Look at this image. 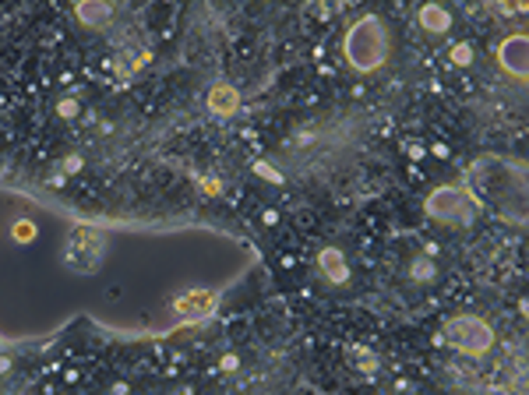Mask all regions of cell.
Listing matches in <instances>:
<instances>
[{
    "instance_id": "4",
    "label": "cell",
    "mask_w": 529,
    "mask_h": 395,
    "mask_svg": "<svg viewBox=\"0 0 529 395\" xmlns=\"http://www.w3.org/2000/svg\"><path fill=\"white\" fill-rule=\"evenodd\" d=\"M445 343L459 350L462 357H484L494 346V328L476 314H459L445 321Z\"/></svg>"
},
{
    "instance_id": "16",
    "label": "cell",
    "mask_w": 529,
    "mask_h": 395,
    "mask_svg": "<svg viewBox=\"0 0 529 395\" xmlns=\"http://www.w3.org/2000/svg\"><path fill=\"white\" fill-rule=\"evenodd\" d=\"M198 187L205 194H223V180H216V177H198Z\"/></svg>"
},
{
    "instance_id": "13",
    "label": "cell",
    "mask_w": 529,
    "mask_h": 395,
    "mask_svg": "<svg viewBox=\"0 0 529 395\" xmlns=\"http://www.w3.org/2000/svg\"><path fill=\"white\" fill-rule=\"evenodd\" d=\"M254 173L261 177V180H269V184H283V173H279V169L276 166H269V162H254Z\"/></svg>"
},
{
    "instance_id": "20",
    "label": "cell",
    "mask_w": 529,
    "mask_h": 395,
    "mask_svg": "<svg viewBox=\"0 0 529 395\" xmlns=\"http://www.w3.org/2000/svg\"><path fill=\"white\" fill-rule=\"evenodd\" d=\"M8 367H11V360H8V357H0V374H4Z\"/></svg>"
},
{
    "instance_id": "7",
    "label": "cell",
    "mask_w": 529,
    "mask_h": 395,
    "mask_svg": "<svg viewBox=\"0 0 529 395\" xmlns=\"http://www.w3.org/2000/svg\"><path fill=\"white\" fill-rule=\"evenodd\" d=\"M219 297L212 293V290H187L173 300V311L184 314V318H208L212 311H216Z\"/></svg>"
},
{
    "instance_id": "9",
    "label": "cell",
    "mask_w": 529,
    "mask_h": 395,
    "mask_svg": "<svg viewBox=\"0 0 529 395\" xmlns=\"http://www.w3.org/2000/svg\"><path fill=\"white\" fill-rule=\"evenodd\" d=\"M317 268H322V272H325V279H329V282H335V286L349 282V265H346L342 251H335V247H325L322 254H317Z\"/></svg>"
},
{
    "instance_id": "3",
    "label": "cell",
    "mask_w": 529,
    "mask_h": 395,
    "mask_svg": "<svg viewBox=\"0 0 529 395\" xmlns=\"http://www.w3.org/2000/svg\"><path fill=\"white\" fill-rule=\"evenodd\" d=\"M423 208H427L431 219L438 222H452V226H469L476 208H480V201H476V194L462 184H448V187H438L427 194V201H423Z\"/></svg>"
},
{
    "instance_id": "17",
    "label": "cell",
    "mask_w": 529,
    "mask_h": 395,
    "mask_svg": "<svg viewBox=\"0 0 529 395\" xmlns=\"http://www.w3.org/2000/svg\"><path fill=\"white\" fill-rule=\"evenodd\" d=\"M57 113H61V117H68V121H71L74 113H78V102H74V99H61V102H57Z\"/></svg>"
},
{
    "instance_id": "15",
    "label": "cell",
    "mask_w": 529,
    "mask_h": 395,
    "mask_svg": "<svg viewBox=\"0 0 529 395\" xmlns=\"http://www.w3.org/2000/svg\"><path fill=\"white\" fill-rule=\"evenodd\" d=\"M434 275V261L431 258H416L413 261V279H431Z\"/></svg>"
},
{
    "instance_id": "1",
    "label": "cell",
    "mask_w": 529,
    "mask_h": 395,
    "mask_svg": "<svg viewBox=\"0 0 529 395\" xmlns=\"http://www.w3.org/2000/svg\"><path fill=\"white\" fill-rule=\"evenodd\" d=\"M342 53L353 71H378L388 56V32H385V22L378 15H363L349 25L346 32V42H342Z\"/></svg>"
},
{
    "instance_id": "8",
    "label": "cell",
    "mask_w": 529,
    "mask_h": 395,
    "mask_svg": "<svg viewBox=\"0 0 529 395\" xmlns=\"http://www.w3.org/2000/svg\"><path fill=\"white\" fill-rule=\"evenodd\" d=\"M205 106H208V113H216V117H233V113L240 109V92L230 82H219V85L208 88Z\"/></svg>"
},
{
    "instance_id": "10",
    "label": "cell",
    "mask_w": 529,
    "mask_h": 395,
    "mask_svg": "<svg viewBox=\"0 0 529 395\" xmlns=\"http://www.w3.org/2000/svg\"><path fill=\"white\" fill-rule=\"evenodd\" d=\"M420 25H423V32L441 36V32L452 29V15H448V8H441V4H423V8H420Z\"/></svg>"
},
{
    "instance_id": "19",
    "label": "cell",
    "mask_w": 529,
    "mask_h": 395,
    "mask_svg": "<svg viewBox=\"0 0 529 395\" xmlns=\"http://www.w3.org/2000/svg\"><path fill=\"white\" fill-rule=\"evenodd\" d=\"M237 364H240V360H237L233 353H226V357L219 360V367H223V371H237Z\"/></svg>"
},
{
    "instance_id": "5",
    "label": "cell",
    "mask_w": 529,
    "mask_h": 395,
    "mask_svg": "<svg viewBox=\"0 0 529 395\" xmlns=\"http://www.w3.org/2000/svg\"><path fill=\"white\" fill-rule=\"evenodd\" d=\"M64 265L71 272H81V275H92L102 265V230L99 226H92V222L71 226L68 244H64Z\"/></svg>"
},
{
    "instance_id": "12",
    "label": "cell",
    "mask_w": 529,
    "mask_h": 395,
    "mask_svg": "<svg viewBox=\"0 0 529 395\" xmlns=\"http://www.w3.org/2000/svg\"><path fill=\"white\" fill-rule=\"evenodd\" d=\"M11 237H15L18 244L35 240V222H32V219H18V222H15V230H11Z\"/></svg>"
},
{
    "instance_id": "18",
    "label": "cell",
    "mask_w": 529,
    "mask_h": 395,
    "mask_svg": "<svg viewBox=\"0 0 529 395\" xmlns=\"http://www.w3.org/2000/svg\"><path fill=\"white\" fill-rule=\"evenodd\" d=\"M64 169H68V173H74V169H81V155H68V159H64Z\"/></svg>"
},
{
    "instance_id": "11",
    "label": "cell",
    "mask_w": 529,
    "mask_h": 395,
    "mask_svg": "<svg viewBox=\"0 0 529 395\" xmlns=\"http://www.w3.org/2000/svg\"><path fill=\"white\" fill-rule=\"evenodd\" d=\"M74 15H78V22H85V25H102V22L113 18V4L88 0V4H74Z\"/></svg>"
},
{
    "instance_id": "14",
    "label": "cell",
    "mask_w": 529,
    "mask_h": 395,
    "mask_svg": "<svg viewBox=\"0 0 529 395\" xmlns=\"http://www.w3.org/2000/svg\"><path fill=\"white\" fill-rule=\"evenodd\" d=\"M452 61H455L459 68L473 64V46H469V42H455V46H452Z\"/></svg>"
},
{
    "instance_id": "2",
    "label": "cell",
    "mask_w": 529,
    "mask_h": 395,
    "mask_svg": "<svg viewBox=\"0 0 529 395\" xmlns=\"http://www.w3.org/2000/svg\"><path fill=\"white\" fill-rule=\"evenodd\" d=\"M515 166H508L505 159H480V162H473L469 166V180L476 184V201L480 198H487L491 205H498L505 215H508V205H515V215L522 219V201L519 198H512L508 191H505V184H508V173H512Z\"/></svg>"
},
{
    "instance_id": "6",
    "label": "cell",
    "mask_w": 529,
    "mask_h": 395,
    "mask_svg": "<svg viewBox=\"0 0 529 395\" xmlns=\"http://www.w3.org/2000/svg\"><path fill=\"white\" fill-rule=\"evenodd\" d=\"M498 64H501L512 78H526V75H529V39H526L522 32L501 39V46H498Z\"/></svg>"
}]
</instances>
